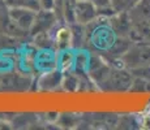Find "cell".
Segmentation results:
<instances>
[{
    "mask_svg": "<svg viewBox=\"0 0 150 130\" xmlns=\"http://www.w3.org/2000/svg\"><path fill=\"white\" fill-rule=\"evenodd\" d=\"M108 25L116 37H128L132 29V18L129 12H115L108 17Z\"/></svg>",
    "mask_w": 150,
    "mask_h": 130,
    "instance_id": "cell-4",
    "label": "cell"
},
{
    "mask_svg": "<svg viewBox=\"0 0 150 130\" xmlns=\"http://www.w3.org/2000/svg\"><path fill=\"white\" fill-rule=\"evenodd\" d=\"M63 87L65 91H76L80 86V78L74 74H72L71 72H68V74H63Z\"/></svg>",
    "mask_w": 150,
    "mask_h": 130,
    "instance_id": "cell-10",
    "label": "cell"
},
{
    "mask_svg": "<svg viewBox=\"0 0 150 130\" xmlns=\"http://www.w3.org/2000/svg\"><path fill=\"white\" fill-rule=\"evenodd\" d=\"M76 1H83V0H76Z\"/></svg>",
    "mask_w": 150,
    "mask_h": 130,
    "instance_id": "cell-15",
    "label": "cell"
},
{
    "mask_svg": "<svg viewBox=\"0 0 150 130\" xmlns=\"http://www.w3.org/2000/svg\"><path fill=\"white\" fill-rule=\"evenodd\" d=\"M5 5L8 8H28L35 12L41 11L39 0H5Z\"/></svg>",
    "mask_w": 150,
    "mask_h": 130,
    "instance_id": "cell-9",
    "label": "cell"
},
{
    "mask_svg": "<svg viewBox=\"0 0 150 130\" xmlns=\"http://www.w3.org/2000/svg\"><path fill=\"white\" fill-rule=\"evenodd\" d=\"M74 18L80 25H89L98 18V7L93 0H83L76 1L74 5Z\"/></svg>",
    "mask_w": 150,
    "mask_h": 130,
    "instance_id": "cell-3",
    "label": "cell"
},
{
    "mask_svg": "<svg viewBox=\"0 0 150 130\" xmlns=\"http://www.w3.org/2000/svg\"><path fill=\"white\" fill-rule=\"evenodd\" d=\"M57 124L62 128H74L76 125H79V116L73 113H62L57 117Z\"/></svg>",
    "mask_w": 150,
    "mask_h": 130,
    "instance_id": "cell-13",
    "label": "cell"
},
{
    "mask_svg": "<svg viewBox=\"0 0 150 130\" xmlns=\"http://www.w3.org/2000/svg\"><path fill=\"white\" fill-rule=\"evenodd\" d=\"M119 61L128 70L150 66V43L133 42L128 51L119 59Z\"/></svg>",
    "mask_w": 150,
    "mask_h": 130,
    "instance_id": "cell-1",
    "label": "cell"
},
{
    "mask_svg": "<svg viewBox=\"0 0 150 130\" xmlns=\"http://www.w3.org/2000/svg\"><path fill=\"white\" fill-rule=\"evenodd\" d=\"M140 0H111V7L115 12H129Z\"/></svg>",
    "mask_w": 150,
    "mask_h": 130,
    "instance_id": "cell-11",
    "label": "cell"
},
{
    "mask_svg": "<svg viewBox=\"0 0 150 130\" xmlns=\"http://www.w3.org/2000/svg\"><path fill=\"white\" fill-rule=\"evenodd\" d=\"M41 9L45 11H55L56 9V0H39Z\"/></svg>",
    "mask_w": 150,
    "mask_h": 130,
    "instance_id": "cell-14",
    "label": "cell"
},
{
    "mask_svg": "<svg viewBox=\"0 0 150 130\" xmlns=\"http://www.w3.org/2000/svg\"><path fill=\"white\" fill-rule=\"evenodd\" d=\"M63 82V73L62 70H52V72H47L42 76V78L39 79V86L41 90H54L56 89L59 85H62Z\"/></svg>",
    "mask_w": 150,
    "mask_h": 130,
    "instance_id": "cell-8",
    "label": "cell"
},
{
    "mask_svg": "<svg viewBox=\"0 0 150 130\" xmlns=\"http://www.w3.org/2000/svg\"><path fill=\"white\" fill-rule=\"evenodd\" d=\"M57 21V16L55 11H45L41 9L37 12L35 21L31 27V34L35 35L38 33H46V31H51Z\"/></svg>",
    "mask_w": 150,
    "mask_h": 130,
    "instance_id": "cell-6",
    "label": "cell"
},
{
    "mask_svg": "<svg viewBox=\"0 0 150 130\" xmlns=\"http://www.w3.org/2000/svg\"><path fill=\"white\" fill-rule=\"evenodd\" d=\"M11 20L25 31H30L35 21L37 12L28 8H8Z\"/></svg>",
    "mask_w": 150,
    "mask_h": 130,
    "instance_id": "cell-5",
    "label": "cell"
},
{
    "mask_svg": "<svg viewBox=\"0 0 150 130\" xmlns=\"http://www.w3.org/2000/svg\"><path fill=\"white\" fill-rule=\"evenodd\" d=\"M54 43L56 48L64 51L73 44V34L71 26H59L54 35Z\"/></svg>",
    "mask_w": 150,
    "mask_h": 130,
    "instance_id": "cell-7",
    "label": "cell"
},
{
    "mask_svg": "<svg viewBox=\"0 0 150 130\" xmlns=\"http://www.w3.org/2000/svg\"><path fill=\"white\" fill-rule=\"evenodd\" d=\"M132 92H150V81L145 79L141 77H134L133 76V82L129 89Z\"/></svg>",
    "mask_w": 150,
    "mask_h": 130,
    "instance_id": "cell-12",
    "label": "cell"
},
{
    "mask_svg": "<svg viewBox=\"0 0 150 130\" xmlns=\"http://www.w3.org/2000/svg\"><path fill=\"white\" fill-rule=\"evenodd\" d=\"M133 82V74L123 66H111L108 78L102 86L103 91H129Z\"/></svg>",
    "mask_w": 150,
    "mask_h": 130,
    "instance_id": "cell-2",
    "label": "cell"
}]
</instances>
